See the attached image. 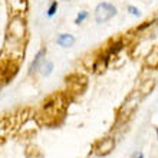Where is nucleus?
<instances>
[{"label": "nucleus", "mask_w": 158, "mask_h": 158, "mask_svg": "<svg viewBox=\"0 0 158 158\" xmlns=\"http://www.w3.org/2000/svg\"><path fill=\"white\" fill-rule=\"evenodd\" d=\"M127 12L131 15V16H135V17H141V10L137 7V6H132V4H128L127 6Z\"/></svg>", "instance_id": "obj_10"}, {"label": "nucleus", "mask_w": 158, "mask_h": 158, "mask_svg": "<svg viewBox=\"0 0 158 158\" xmlns=\"http://www.w3.org/2000/svg\"><path fill=\"white\" fill-rule=\"evenodd\" d=\"M46 53H48V48L46 46H42L40 49L36 52V55L33 56V60H32V63H30L29 66V75H36L38 72H40L42 66H43V63H45L46 60Z\"/></svg>", "instance_id": "obj_2"}, {"label": "nucleus", "mask_w": 158, "mask_h": 158, "mask_svg": "<svg viewBox=\"0 0 158 158\" xmlns=\"http://www.w3.org/2000/svg\"><path fill=\"white\" fill-rule=\"evenodd\" d=\"M55 69V65L52 60H45V63H43V66H42L40 69V73L43 76H50L52 75V72H53Z\"/></svg>", "instance_id": "obj_7"}, {"label": "nucleus", "mask_w": 158, "mask_h": 158, "mask_svg": "<svg viewBox=\"0 0 158 158\" xmlns=\"http://www.w3.org/2000/svg\"><path fill=\"white\" fill-rule=\"evenodd\" d=\"M155 135H157V141H158V127H155Z\"/></svg>", "instance_id": "obj_12"}, {"label": "nucleus", "mask_w": 158, "mask_h": 158, "mask_svg": "<svg viewBox=\"0 0 158 158\" xmlns=\"http://www.w3.org/2000/svg\"><path fill=\"white\" fill-rule=\"evenodd\" d=\"M118 15V9L114 6L112 3H108V2H102L95 7V12H94V17H95L96 23H106L111 19Z\"/></svg>", "instance_id": "obj_1"}, {"label": "nucleus", "mask_w": 158, "mask_h": 158, "mask_svg": "<svg viewBox=\"0 0 158 158\" xmlns=\"http://www.w3.org/2000/svg\"><path fill=\"white\" fill-rule=\"evenodd\" d=\"M115 148V138L114 137H105L102 138L95 147V152L98 157H105L111 154Z\"/></svg>", "instance_id": "obj_3"}, {"label": "nucleus", "mask_w": 158, "mask_h": 158, "mask_svg": "<svg viewBox=\"0 0 158 158\" xmlns=\"http://www.w3.org/2000/svg\"><path fill=\"white\" fill-rule=\"evenodd\" d=\"M155 88V79H148L145 82H142L141 88H139V94L141 95H148L152 92V89Z\"/></svg>", "instance_id": "obj_5"}, {"label": "nucleus", "mask_w": 158, "mask_h": 158, "mask_svg": "<svg viewBox=\"0 0 158 158\" xmlns=\"http://www.w3.org/2000/svg\"><path fill=\"white\" fill-rule=\"evenodd\" d=\"M147 65L150 68H158V50H152L150 55H148V58H147Z\"/></svg>", "instance_id": "obj_6"}, {"label": "nucleus", "mask_w": 158, "mask_h": 158, "mask_svg": "<svg viewBox=\"0 0 158 158\" xmlns=\"http://www.w3.org/2000/svg\"><path fill=\"white\" fill-rule=\"evenodd\" d=\"M88 17H89V12H86V10H79V13L75 17V25H78V26L82 25Z\"/></svg>", "instance_id": "obj_9"}, {"label": "nucleus", "mask_w": 158, "mask_h": 158, "mask_svg": "<svg viewBox=\"0 0 158 158\" xmlns=\"http://www.w3.org/2000/svg\"><path fill=\"white\" fill-rule=\"evenodd\" d=\"M76 38L72 33H59L56 36V45L62 49H71L75 45Z\"/></svg>", "instance_id": "obj_4"}, {"label": "nucleus", "mask_w": 158, "mask_h": 158, "mask_svg": "<svg viewBox=\"0 0 158 158\" xmlns=\"http://www.w3.org/2000/svg\"><path fill=\"white\" fill-rule=\"evenodd\" d=\"M58 7H59V2L58 0H52L49 4V7L46 10V16L48 17H53L58 13Z\"/></svg>", "instance_id": "obj_8"}, {"label": "nucleus", "mask_w": 158, "mask_h": 158, "mask_svg": "<svg viewBox=\"0 0 158 158\" xmlns=\"http://www.w3.org/2000/svg\"><path fill=\"white\" fill-rule=\"evenodd\" d=\"M131 158H145V155H144V152L141 150H135L132 152V155H131Z\"/></svg>", "instance_id": "obj_11"}]
</instances>
